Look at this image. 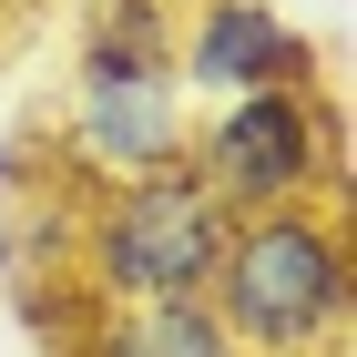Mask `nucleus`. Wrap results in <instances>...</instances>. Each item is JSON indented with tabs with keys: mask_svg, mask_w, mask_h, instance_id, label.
<instances>
[{
	"mask_svg": "<svg viewBox=\"0 0 357 357\" xmlns=\"http://www.w3.org/2000/svg\"><path fill=\"white\" fill-rule=\"evenodd\" d=\"M204 306H215V327L245 357H347V327H357V235H347V204L235 215Z\"/></svg>",
	"mask_w": 357,
	"mask_h": 357,
	"instance_id": "obj_1",
	"label": "nucleus"
},
{
	"mask_svg": "<svg viewBox=\"0 0 357 357\" xmlns=\"http://www.w3.org/2000/svg\"><path fill=\"white\" fill-rule=\"evenodd\" d=\"M225 194L204 184L194 164H153V174H123L82 204V235H72V266H82L92 306H174V296H204L225 266Z\"/></svg>",
	"mask_w": 357,
	"mask_h": 357,
	"instance_id": "obj_2",
	"label": "nucleus"
},
{
	"mask_svg": "<svg viewBox=\"0 0 357 357\" xmlns=\"http://www.w3.org/2000/svg\"><path fill=\"white\" fill-rule=\"evenodd\" d=\"M184 164L225 194V215L275 204H347V102L317 92H235L204 133H184Z\"/></svg>",
	"mask_w": 357,
	"mask_h": 357,
	"instance_id": "obj_3",
	"label": "nucleus"
},
{
	"mask_svg": "<svg viewBox=\"0 0 357 357\" xmlns=\"http://www.w3.org/2000/svg\"><path fill=\"white\" fill-rule=\"evenodd\" d=\"M174 82H194L204 102H235V92H317L327 82V52L275 0H194V21H174Z\"/></svg>",
	"mask_w": 357,
	"mask_h": 357,
	"instance_id": "obj_4",
	"label": "nucleus"
},
{
	"mask_svg": "<svg viewBox=\"0 0 357 357\" xmlns=\"http://www.w3.org/2000/svg\"><path fill=\"white\" fill-rule=\"evenodd\" d=\"M184 92L174 72H123V61H72V164L92 184H123V174L184 164Z\"/></svg>",
	"mask_w": 357,
	"mask_h": 357,
	"instance_id": "obj_5",
	"label": "nucleus"
},
{
	"mask_svg": "<svg viewBox=\"0 0 357 357\" xmlns=\"http://www.w3.org/2000/svg\"><path fill=\"white\" fill-rule=\"evenodd\" d=\"M72 357H245V347L215 327L204 296H174V306H92Z\"/></svg>",
	"mask_w": 357,
	"mask_h": 357,
	"instance_id": "obj_6",
	"label": "nucleus"
},
{
	"mask_svg": "<svg viewBox=\"0 0 357 357\" xmlns=\"http://www.w3.org/2000/svg\"><path fill=\"white\" fill-rule=\"evenodd\" d=\"M82 52L123 72H174V0H102L82 21Z\"/></svg>",
	"mask_w": 357,
	"mask_h": 357,
	"instance_id": "obj_7",
	"label": "nucleus"
},
{
	"mask_svg": "<svg viewBox=\"0 0 357 357\" xmlns=\"http://www.w3.org/2000/svg\"><path fill=\"white\" fill-rule=\"evenodd\" d=\"M21 184V143H10V123H0V194Z\"/></svg>",
	"mask_w": 357,
	"mask_h": 357,
	"instance_id": "obj_8",
	"label": "nucleus"
}]
</instances>
